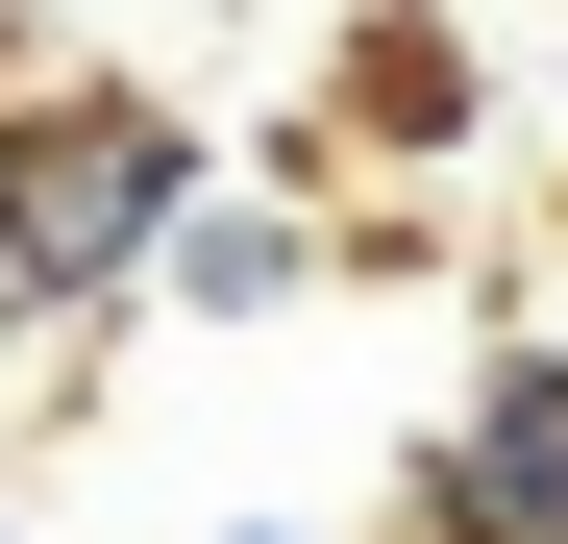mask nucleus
Here are the masks:
<instances>
[{
    "instance_id": "f257e3e1",
    "label": "nucleus",
    "mask_w": 568,
    "mask_h": 544,
    "mask_svg": "<svg viewBox=\"0 0 568 544\" xmlns=\"http://www.w3.org/2000/svg\"><path fill=\"white\" fill-rule=\"evenodd\" d=\"M199 223V100L173 74H0V346H100L124 298H149V248Z\"/></svg>"
},
{
    "instance_id": "f03ea898",
    "label": "nucleus",
    "mask_w": 568,
    "mask_h": 544,
    "mask_svg": "<svg viewBox=\"0 0 568 544\" xmlns=\"http://www.w3.org/2000/svg\"><path fill=\"white\" fill-rule=\"evenodd\" d=\"M396 544H568V322H519L420 445H396Z\"/></svg>"
},
{
    "instance_id": "7ed1b4c3",
    "label": "nucleus",
    "mask_w": 568,
    "mask_h": 544,
    "mask_svg": "<svg viewBox=\"0 0 568 544\" xmlns=\"http://www.w3.org/2000/svg\"><path fill=\"white\" fill-rule=\"evenodd\" d=\"M322 124H346V149H396V173H445L469 124H495V100H469V50H445V0H371L346 74H322Z\"/></svg>"
},
{
    "instance_id": "20e7f679",
    "label": "nucleus",
    "mask_w": 568,
    "mask_h": 544,
    "mask_svg": "<svg viewBox=\"0 0 568 544\" xmlns=\"http://www.w3.org/2000/svg\"><path fill=\"white\" fill-rule=\"evenodd\" d=\"M322 272H346V248H322L297 199H223V173H199V223L149 248V298H173V322H297Z\"/></svg>"
},
{
    "instance_id": "39448f33",
    "label": "nucleus",
    "mask_w": 568,
    "mask_h": 544,
    "mask_svg": "<svg viewBox=\"0 0 568 544\" xmlns=\"http://www.w3.org/2000/svg\"><path fill=\"white\" fill-rule=\"evenodd\" d=\"M0 74H50V26H26V0H0Z\"/></svg>"
},
{
    "instance_id": "423d86ee",
    "label": "nucleus",
    "mask_w": 568,
    "mask_h": 544,
    "mask_svg": "<svg viewBox=\"0 0 568 544\" xmlns=\"http://www.w3.org/2000/svg\"><path fill=\"white\" fill-rule=\"evenodd\" d=\"M223 544H322V520H223Z\"/></svg>"
},
{
    "instance_id": "0eeeda50",
    "label": "nucleus",
    "mask_w": 568,
    "mask_h": 544,
    "mask_svg": "<svg viewBox=\"0 0 568 544\" xmlns=\"http://www.w3.org/2000/svg\"><path fill=\"white\" fill-rule=\"evenodd\" d=\"M0 544H26V520H0Z\"/></svg>"
}]
</instances>
